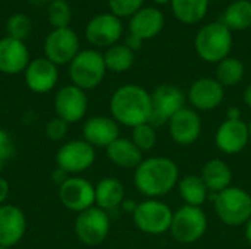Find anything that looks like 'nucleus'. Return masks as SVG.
<instances>
[{"instance_id": "6e6552de", "label": "nucleus", "mask_w": 251, "mask_h": 249, "mask_svg": "<svg viewBox=\"0 0 251 249\" xmlns=\"http://www.w3.org/2000/svg\"><path fill=\"white\" fill-rule=\"evenodd\" d=\"M43 50L44 57L53 62L56 66L69 65L81 51L79 38L71 26L53 28V31H50L44 40Z\"/></svg>"}, {"instance_id": "a211bd4d", "label": "nucleus", "mask_w": 251, "mask_h": 249, "mask_svg": "<svg viewBox=\"0 0 251 249\" xmlns=\"http://www.w3.org/2000/svg\"><path fill=\"white\" fill-rule=\"evenodd\" d=\"M26 220L22 210L16 205H0V247L10 248L25 235Z\"/></svg>"}, {"instance_id": "bb28decb", "label": "nucleus", "mask_w": 251, "mask_h": 249, "mask_svg": "<svg viewBox=\"0 0 251 249\" xmlns=\"http://www.w3.org/2000/svg\"><path fill=\"white\" fill-rule=\"evenodd\" d=\"M222 22L231 31H244L251 26V1L235 0L224 12Z\"/></svg>"}, {"instance_id": "7ed1b4c3", "label": "nucleus", "mask_w": 251, "mask_h": 249, "mask_svg": "<svg viewBox=\"0 0 251 249\" xmlns=\"http://www.w3.org/2000/svg\"><path fill=\"white\" fill-rule=\"evenodd\" d=\"M194 45L200 59L207 63H219L231 53L232 32L222 21L210 22L197 32Z\"/></svg>"}, {"instance_id": "37998d69", "label": "nucleus", "mask_w": 251, "mask_h": 249, "mask_svg": "<svg viewBox=\"0 0 251 249\" xmlns=\"http://www.w3.org/2000/svg\"><path fill=\"white\" fill-rule=\"evenodd\" d=\"M246 236H247V241L251 245V219L246 223Z\"/></svg>"}, {"instance_id": "c85d7f7f", "label": "nucleus", "mask_w": 251, "mask_h": 249, "mask_svg": "<svg viewBox=\"0 0 251 249\" xmlns=\"http://www.w3.org/2000/svg\"><path fill=\"white\" fill-rule=\"evenodd\" d=\"M209 189L206 188L201 176L188 175L179 182V195L185 201V205L200 207L207 198Z\"/></svg>"}, {"instance_id": "4468645a", "label": "nucleus", "mask_w": 251, "mask_h": 249, "mask_svg": "<svg viewBox=\"0 0 251 249\" xmlns=\"http://www.w3.org/2000/svg\"><path fill=\"white\" fill-rule=\"evenodd\" d=\"M59 198L68 210L82 213L94 205L96 186L84 178H68L59 186Z\"/></svg>"}, {"instance_id": "473e14b6", "label": "nucleus", "mask_w": 251, "mask_h": 249, "mask_svg": "<svg viewBox=\"0 0 251 249\" xmlns=\"http://www.w3.org/2000/svg\"><path fill=\"white\" fill-rule=\"evenodd\" d=\"M157 135L154 126L150 123H143L135 128H132V142L141 150V151H149L156 145Z\"/></svg>"}, {"instance_id": "c03bdc74", "label": "nucleus", "mask_w": 251, "mask_h": 249, "mask_svg": "<svg viewBox=\"0 0 251 249\" xmlns=\"http://www.w3.org/2000/svg\"><path fill=\"white\" fill-rule=\"evenodd\" d=\"M154 3H157V4H168V3H171L172 0H153Z\"/></svg>"}, {"instance_id": "4be33fe9", "label": "nucleus", "mask_w": 251, "mask_h": 249, "mask_svg": "<svg viewBox=\"0 0 251 249\" xmlns=\"http://www.w3.org/2000/svg\"><path fill=\"white\" fill-rule=\"evenodd\" d=\"M84 141L93 147L107 148L115 139L119 138V128L115 119L106 116L90 117L82 126Z\"/></svg>"}, {"instance_id": "f03ea898", "label": "nucleus", "mask_w": 251, "mask_h": 249, "mask_svg": "<svg viewBox=\"0 0 251 249\" xmlns=\"http://www.w3.org/2000/svg\"><path fill=\"white\" fill-rule=\"evenodd\" d=\"M110 113L116 122L129 128L149 123L151 114V94L140 85H124L118 88L110 98Z\"/></svg>"}, {"instance_id": "b1692460", "label": "nucleus", "mask_w": 251, "mask_h": 249, "mask_svg": "<svg viewBox=\"0 0 251 249\" xmlns=\"http://www.w3.org/2000/svg\"><path fill=\"white\" fill-rule=\"evenodd\" d=\"M201 179L210 192L219 194L224 189L229 188L232 181V172L224 160L213 158L204 164L201 170Z\"/></svg>"}, {"instance_id": "f257e3e1", "label": "nucleus", "mask_w": 251, "mask_h": 249, "mask_svg": "<svg viewBox=\"0 0 251 249\" xmlns=\"http://www.w3.org/2000/svg\"><path fill=\"white\" fill-rule=\"evenodd\" d=\"M179 170L174 160L166 157H151L143 160L135 169L134 183L137 189L149 197H163L178 183Z\"/></svg>"}, {"instance_id": "de8ad7c7", "label": "nucleus", "mask_w": 251, "mask_h": 249, "mask_svg": "<svg viewBox=\"0 0 251 249\" xmlns=\"http://www.w3.org/2000/svg\"><path fill=\"white\" fill-rule=\"evenodd\" d=\"M0 249H9V248H4V247H0Z\"/></svg>"}, {"instance_id": "a878e982", "label": "nucleus", "mask_w": 251, "mask_h": 249, "mask_svg": "<svg viewBox=\"0 0 251 249\" xmlns=\"http://www.w3.org/2000/svg\"><path fill=\"white\" fill-rule=\"evenodd\" d=\"M172 12L175 18L185 23L194 25L204 19L209 10V0H172Z\"/></svg>"}, {"instance_id": "7c9ffc66", "label": "nucleus", "mask_w": 251, "mask_h": 249, "mask_svg": "<svg viewBox=\"0 0 251 249\" xmlns=\"http://www.w3.org/2000/svg\"><path fill=\"white\" fill-rule=\"evenodd\" d=\"M47 19L53 28H68L72 21V9L66 0H51L47 6Z\"/></svg>"}, {"instance_id": "72a5a7b5", "label": "nucleus", "mask_w": 251, "mask_h": 249, "mask_svg": "<svg viewBox=\"0 0 251 249\" xmlns=\"http://www.w3.org/2000/svg\"><path fill=\"white\" fill-rule=\"evenodd\" d=\"M107 4L110 13L122 19V18H131L141 7H144L143 6L144 0H107Z\"/></svg>"}, {"instance_id": "9b49d317", "label": "nucleus", "mask_w": 251, "mask_h": 249, "mask_svg": "<svg viewBox=\"0 0 251 249\" xmlns=\"http://www.w3.org/2000/svg\"><path fill=\"white\" fill-rule=\"evenodd\" d=\"M124 32L122 21L113 13H99L85 26L87 41L97 48H109L121 40Z\"/></svg>"}, {"instance_id": "423d86ee", "label": "nucleus", "mask_w": 251, "mask_h": 249, "mask_svg": "<svg viewBox=\"0 0 251 249\" xmlns=\"http://www.w3.org/2000/svg\"><path fill=\"white\" fill-rule=\"evenodd\" d=\"M132 217L135 226L141 232L149 235H160L171 229L174 213L165 203L147 200L137 204Z\"/></svg>"}, {"instance_id": "393cba45", "label": "nucleus", "mask_w": 251, "mask_h": 249, "mask_svg": "<svg viewBox=\"0 0 251 249\" xmlns=\"http://www.w3.org/2000/svg\"><path fill=\"white\" fill-rule=\"evenodd\" d=\"M125 201V188L115 178H104L96 185V204L99 208L115 210Z\"/></svg>"}, {"instance_id": "9d476101", "label": "nucleus", "mask_w": 251, "mask_h": 249, "mask_svg": "<svg viewBox=\"0 0 251 249\" xmlns=\"http://www.w3.org/2000/svg\"><path fill=\"white\" fill-rule=\"evenodd\" d=\"M110 230V219L107 213L99 207H91L78 214L75 220V233L78 239L90 247L101 244Z\"/></svg>"}, {"instance_id": "6ab92c4d", "label": "nucleus", "mask_w": 251, "mask_h": 249, "mask_svg": "<svg viewBox=\"0 0 251 249\" xmlns=\"http://www.w3.org/2000/svg\"><path fill=\"white\" fill-rule=\"evenodd\" d=\"M249 141V125L240 119H226L216 132V145L226 154L243 151Z\"/></svg>"}, {"instance_id": "2eb2a0df", "label": "nucleus", "mask_w": 251, "mask_h": 249, "mask_svg": "<svg viewBox=\"0 0 251 249\" xmlns=\"http://www.w3.org/2000/svg\"><path fill=\"white\" fill-rule=\"evenodd\" d=\"M26 87L37 94L50 92L59 81L57 66L46 57H37L29 62L24 70Z\"/></svg>"}, {"instance_id": "49530a36", "label": "nucleus", "mask_w": 251, "mask_h": 249, "mask_svg": "<svg viewBox=\"0 0 251 249\" xmlns=\"http://www.w3.org/2000/svg\"><path fill=\"white\" fill-rule=\"evenodd\" d=\"M3 164H4V161L0 160V173H1V170H3Z\"/></svg>"}, {"instance_id": "20e7f679", "label": "nucleus", "mask_w": 251, "mask_h": 249, "mask_svg": "<svg viewBox=\"0 0 251 249\" xmlns=\"http://www.w3.org/2000/svg\"><path fill=\"white\" fill-rule=\"evenodd\" d=\"M104 57L99 50H81L69 63V78L72 84L84 91L93 90L101 84L106 75Z\"/></svg>"}, {"instance_id": "a18cd8bd", "label": "nucleus", "mask_w": 251, "mask_h": 249, "mask_svg": "<svg viewBox=\"0 0 251 249\" xmlns=\"http://www.w3.org/2000/svg\"><path fill=\"white\" fill-rule=\"evenodd\" d=\"M249 136H250V141H251V122L249 123Z\"/></svg>"}, {"instance_id": "a19ab883", "label": "nucleus", "mask_w": 251, "mask_h": 249, "mask_svg": "<svg viewBox=\"0 0 251 249\" xmlns=\"http://www.w3.org/2000/svg\"><path fill=\"white\" fill-rule=\"evenodd\" d=\"M122 207L125 208V210H128V211H131V213H134V210H135V204H132V201L131 200H125L124 203H122Z\"/></svg>"}, {"instance_id": "dca6fc26", "label": "nucleus", "mask_w": 251, "mask_h": 249, "mask_svg": "<svg viewBox=\"0 0 251 249\" xmlns=\"http://www.w3.org/2000/svg\"><path fill=\"white\" fill-rule=\"evenodd\" d=\"M29 50L21 40L12 37L0 38V72L4 75H18L29 65Z\"/></svg>"}, {"instance_id": "79ce46f5", "label": "nucleus", "mask_w": 251, "mask_h": 249, "mask_svg": "<svg viewBox=\"0 0 251 249\" xmlns=\"http://www.w3.org/2000/svg\"><path fill=\"white\" fill-rule=\"evenodd\" d=\"M228 119H240V110L232 107L229 112H228Z\"/></svg>"}, {"instance_id": "0eeeda50", "label": "nucleus", "mask_w": 251, "mask_h": 249, "mask_svg": "<svg viewBox=\"0 0 251 249\" xmlns=\"http://www.w3.org/2000/svg\"><path fill=\"white\" fill-rule=\"evenodd\" d=\"M207 229V217L200 207L184 205L174 213L171 233L181 244H193L199 241Z\"/></svg>"}, {"instance_id": "1a4fd4ad", "label": "nucleus", "mask_w": 251, "mask_h": 249, "mask_svg": "<svg viewBox=\"0 0 251 249\" xmlns=\"http://www.w3.org/2000/svg\"><path fill=\"white\" fill-rule=\"evenodd\" d=\"M185 95L184 92L171 84L157 87L151 94V114L149 123L151 126H162L171 120V117L184 109Z\"/></svg>"}, {"instance_id": "aec40b11", "label": "nucleus", "mask_w": 251, "mask_h": 249, "mask_svg": "<svg viewBox=\"0 0 251 249\" xmlns=\"http://www.w3.org/2000/svg\"><path fill=\"white\" fill-rule=\"evenodd\" d=\"M224 94V87L219 84L218 79L200 78L191 85L188 91V100L197 110L209 112L216 109L222 103Z\"/></svg>"}, {"instance_id": "412c9836", "label": "nucleus", "mask_w": 251, "mask_h": 249, "mask_svg": "<svg viewBox=\"0 0 251 249\" xmlns=\"http://www.w3.org/2000/svg\"><path fill=\"white\" fill-rule=\"evenodd\" d=\"M165 26V16L157 7H141L129 18V34L138 40L154 38Z\"/></svg>"}, {"instance_id": "f8f14e48", "label": "nucleus", "mask_w": 251, "mask_h": 249, "mask_svg": "<svg viewBox=\"0 0 251 249\" xmlns=\"http://www.w3.org/2000/svg\"><path fill=\"white\" fill-rule=\"evenodd\" d=\"M96 160L94 147L87 141L74 139L62 145L56 154L57 167L65 170L68 175L82 173L88 170Z\"/></svg>"}, {"instance_id": "4c0bfd02", "label": "nucleus", "mask_w": 251, "mask_h": 249, "mask_svg": "<svg viewBox=\"0 0 251 249\" xmlns=\"http://www.w3.org/2000/svg\"><path fill=\"white\" fill-rule=\"evenodd\" d=\"M53 182H56V183H59V185H62L66 179H68V173L65 172V170H62V169H56L54 172H53Z\"/></svg>"}, {"instance_id": "2f4dec72", "label": "nucleus", "mask_w": 251, "mask_h": 249, "mask_svg": "<svg viewBox=\"0 0 251 249\" xmlns=\"http://www.w3.org/2000/svg\"><path fill=\"white\" fill-rule=\"evenodd\" d=\"M32 28V22L29 19L28 15L25 13H15L12 16L7 18L6 21V31H7V37L16 38L24 41Z\"/></svg>"}, {"instance_id": "5701e85b", "label": "nucleus", "mask_w": 251, "mask_h": 249, "mask_svg": "<svg viewBox=\"0 0 251 249\" xmlns=\"http://www.w3.org/2000/svg\"><path fill=\"white\" fill-rule=\"evenodd\" d=\"M109 160L122 169H137L143 161V151L132 139L118 138L106 148Z\"/></svg>"}, {"instance_id": "58836bf2", "label": "nucleus", "mask_w": 251, "mask_h": 249, "mask_svg": "<svg viewBox=\"0 0 251 249\" xmlns=\"http://www.w3.org/2000/svg\"><path fill=\"white\" fill-rule=\"evenodd\" d=\"M125 44H126L131 50H134V51H135L137 48H140V47H141L143 41H141V40H138L137 37H134V35H131V34H129V37L126 38Z\"/></svg>"}, {"instance_id": "f704fd0d", "label": "nucleus", "mask_w": 251, "mask_h": 249, "mask_svg": "<svg viewBox=\"0 0 251 249\" xmlns=\"http://www.w3.org/2000/svg\"><path fill=\"white\" fill-rule=\"evenodd\" d=\"M66 131H68V123L60 117H54L49 120L46 125V135L51 141H60L66 135Z\"/></svg>"}, {"instance_id": "39448f33", "label": "nucleus", "mask_w": 251, "mask_h": 249, "mask_svg": "<svg viewBox=\"0 0 251 249\" xmlns=\"http://www.w3.org/2000/svg\"><path fill=\"white\" fill-rule=\"evenodd\" d=\"M219 219L232 227L246 225L251 219V195L237 186H229L215 197Z\"/></svg>"}, {"instance_id": "c9c22d12", "label": "nucleus", "mask_w": 251, "mask_h": 249, "mask_svg": "<svg viewBox=\"0 0 251 249\" xmlns=\"http://www.w3.org/2000/svg\"><path fill=\"white\" fill-rule=\"evenodd\" d=\"M13 153H15V147H13L10 135L4 129L0 128V160L6 161L7 158L12 157Z\"/></svg>"}, {"instance_id": "c756f323", "label": "nucleus", "mask_w": 251, "mask_h": 249, "mask_svg": "<svg viewBox=\"0 0 251 249\" xmlns=\"http://www.w3.org/2000/svg\"><path fill=\"white\" fill-rule=\"evenodd\" d=\"M244 78V65L237 57H226L218 63L216 79L222 87H234Z\"/></svg>"}, {"instance_id": "cd10ccee", "label": "nucleus", "mask_w": 251, "mask_h": 249, "mask_svg": "<svg viewBox=\"0 0 251 249\" xmlns=\"http://www.w3.org/2000/svg\"><path fill=\"white\" fill-rule=\"evenodd\" d=\"M103 57H104L106 69L116 73L129 70L135 60L134 50H131L126 44H115L109 47L103 54Z\"/></svg>"}, {"instance_id": "e433bc0d", "label": "nucleus", "mask_w": 251, "mask_h": 249, "mask_svg": "<svg viewBox=\"0 0 251 249\" xmlns=\"http://www.w3.org/2000/svg\"><path fill=\"white\" fill-rule=\"evenodd\" d=\"M9 192H10V186H9V182L3 178H0V205H3V203L7 200L9 197Z\"/></svg>"}, {"instance_id": "f3484780", "label": "nucleus", "mask_w": 251, "mask_h": 249, "mask_svg": "<svg viewBox=\"0 0 251 249\" xmlns=\"http://www.w3.org/2000/svg\"><path fill=\"white\" fill-rule=\"evenodd\" d=\"M169 132L172 139L179 145L194 144L201 132V120L191 109H181L169 120Z\"/></svg>"}, {"instance_id": "ea45409f", "label": "nucleus", "mask_w": 251, "mask_h": 249, "mask_svg": "<svg viewBox=\"0 0 251 249\" xmlns=\"http://www.w3.org/2000/svg\"><path fill=\"white\" fill-rule=\"evenodd\" d=\"M244 101H246V104L251 109V84L246 88V91H244Z\"/></svg>"}, {"instance_id": "ddd939ff", "label": "nucleus", "mask_w": 251, "mask_h": 249, "mask_svg": "<svg viewBox=\"0 0 251 249\" xmlns=\"http://www.w3.org/2000/svg\"><path fill=\"white\" fill-rule=\"evenodd\" d=\"M88 109V98L84 90L74 84L62 87L54 97V112L66 123L79 122Z\"/></svg>"}]
</instances>
